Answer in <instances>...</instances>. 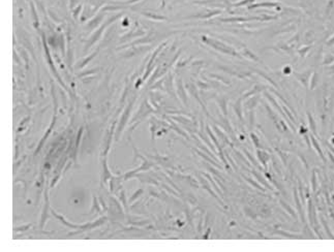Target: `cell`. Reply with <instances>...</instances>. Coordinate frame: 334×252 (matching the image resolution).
Instances as JSON below:
<instances>
[{"mask_svg": "<svg viewBox=\"0 0 334 252\" xmlns=\"http://www.w3.org/2000/svg\"><path fill=\"white\" fill-rule=\"evenodd\" d=\"M311 140H313V146H314V149H316L317 151H318V153L320 154V156L322 157V158H323V160H325V157H324L323 153H322V150H321V148L318 146V144H317V142H316V140H314V137H311Z\"/></svg>", "mask_w": 334, "mask_h": 252, "instance_id": "1", "label": "cell"}, {"mask_svg": "<svg viewBox=\"0 0 334 252\" xmlns=\"http://www.w3.org/2000/svg\"><path fill=\"white\" fill-rule=\"evenodd\" d=\"M307 118H308V121H309V125H310V127L313 126V131H316V125H314V121L313 119V117L310 116V114L307 113Z\"/></svg>", "mask_w": 334, "mask_h": 252, "instance_id": "2", "label": "cell"}]
</instances>
